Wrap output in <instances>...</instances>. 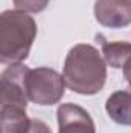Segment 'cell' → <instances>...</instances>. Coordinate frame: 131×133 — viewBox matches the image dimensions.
Wrapping results in <instances>:
<instances>
[{"label":"cell","instance_id":"obj_11","mask_svg":"<svg viewBox=\"0 0 131 133\" xmlns=\"http://www.w3.org/2000/svg\"><path fill=\"white\" fill-rule=\"evenodd\" d=\"M28 133H53V132L43 121L31 119V125H30V132Z\"/></svg>","mask_w":131,"mask_h":133},{"label":"cell","instance_id":"obj_4","mask_svg":"<svg viewBox=\"0 0 131 133\" xmlns=\"http://www.w3.org/2000/svg\"><path fill=\"white\" fill-rule=\"evenodd\" d=\"M30 68L23 64H12L2 71V107H28V95H26V74Z\"/></svg>","mask_w":131,"mask_h":133},{"label":"cell","instance_id":"obj_1","mask_svg":"<svg viewBox=\"0 0 131 133\" xmlns=\"http://www.w3.org/2000/svg\"><path fill=\"white\" fill-rule=\"evenodd\" d=\"M63 79L66 87L77 95H97L106 82V62L102 53L90 43L74 45L66 54Z\"/></svg>","mask_w":131,"mask_h":133},{"label":"cell","instance_id":"obj_8","mask_svg":"<svg viewBox=\"0 0 131 133\" xmlns=\"http://www.w3.org/2000/svg\"><path fill=\"white\" fill-rule=\"evenodd\" d=\"M102 43V56L105 62L113 68H125L131 62V43L130 42H110L97 36Z\"/></svg>","mask_w":131,"mask_h":133},{"label":"cell","instance_id":"obj_2","mask_svg":"<svg viewBox=\"0 0 131 133\" xmlns=\"http://www.w3.org/2000/svg\"><path fill=\"white\" fill-rule=\"evenodd\" d=\"M37 36V23L20 9H8L0 16V62L3 65L22 64L31 51Z\"/></svg>","mask_w":131,"mask_h":133},{"label":"cell","instance_id":"obj_7","mask_svg":"<svg viewBox=\"0 0 131 133\" xmlns=\"http://www.w3.org/2000/svg\"><path fill=\"white\" fill-rule=\"evenodd\" d=\"M105 110L111 121L119 125H131V91L117 90L106 99Z\"/></svg>","mask_w":131,"mask_h":133},{"label":"cell","instance_id":"obj_3","mask_svg":"<svg viewBox=\"0 0 131 133\" xmlns=\"http://www.w3.org/2000/svg\"><path fill=\"white\" fill-rule=\"evenodd\" d=\"M25 87L28 99L31 102L42 107H48L62 101L66 84L63 76H60L56 70L48 66H39L34 70L30 68Z\"/></svg>","mask_w":131,"mask_h":133},{"label":"cell","instance_id":"obj_6","mask_svg":"<svg viewBox=\"0 0 131 133\" xmlns=\"http://www.w3.org/2000/svg\"><path fill=\"white\" fill-rule=\"evenodd\" d=\"M59 133H96L91 115L77 104H62L57 108Z\"/></svg>","mask_w":131,"mask_h":133},{"label":"cell","instance_id":"obj_5","mask_svg":"<svg viewBox=\"0 0 131 133\" xmlns=\"http://www.w3.org/2000/svg\"><path fill=\"white\" fill-rule=\"evenodd\" d=\"M94 17L102 26L125 28L131 25V0H96Z\"/></svg>","mask_w":131,"mask_h":133},{"label":"cell","instance_id":"obj_10","mask_svg":"<svg viewBox=\"0 0 131 133\" xmlns=\"http://www.w3.org/2000/svg\"><path fill=\"white\" fill-rule=\"evenodd\" d=\"M16 9H20V11H25V12H42L43 9H46L49 0H12Z\"/></svg>","mask_w":131,"mask_h":133},{"label":"cell","instance_id":"obj_9","mask_svg":"<svg viewBox=\"0 0 131 133\" xmlns=\"http://www.w3.org/2000/svg\"><path fill=\"white\" fill-rule=\"evenodd\" d=\"M2 133H28L31 119L25 108L19 107H0Z\"/></svg>","mask_w":131,"mask_h":133},{"label":"cell","instance_id":"obj_12","mask_svg":"<svg viewBox=\"0 0 131 133\" xmlns=\"http://www.w3.org/2000/svg\"><path fill=\"white\" fill-rule=\"evenodd\" d=\"M123 76H125V79L128 81V84L131 85V62L123 68Z\"/></svg>","mask_w":131,"mask_h":133}]
</instances>
